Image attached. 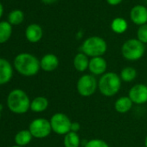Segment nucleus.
Returning <instances> with one entry per match:
<instances>
[{
	"mask_svg": "<svg viewBox=\"0 0 147 147\" xmlns=\"http://www.w3.org/2000/svg\"><path fill=\"white\" fill-rule=\"evenodd\" d=\"M14 67L22 76H33L39 72L41 66L39 60L29 53H21L14 59Z\"/></svg>",
	"mask_w": 147,
	"mask_h": 147,
	"instance_id": "f257e3e1",
	"label": "nucleus"
},
{
	"mask_svg": "<svg viewBox=\"0 0 147 147\" xmlns=\"http://www.w3.org/2000/svg\"><path fill=\"white\" fill-rule=\"evenodd\" d=\"M121 88V79L118 74L107 72L102 75L98 82V89L106 97H112L118 94Z\"/></svg>",
	"mask_w": 147,
	"mask_h": 147,
	"instance_id": "f03ea898",
	"label": "nucleus"
},
{
	"mask_svg": "<svg viewBox=\"0 0 147 147\" xmlns=\"http://www.w3.org/2000/svg\"><path fill=\"white\" fill-rule=\"evenodd\" d=\"M30 100L27 94L22 89L12 90L7 97L9 109L17 114H23L30 109Z\"/></svg>",
	"mask_w": 147,
	"mask_h": 147,
	"instance_id": "7ed1b4c3",
	"label": "nucleus"
},
{
	"mask_svg": "<svg viewBox=\"0 0 147 147\" xmlns=\"http://www.w3.org/2000/svg\"><path fill=\"white\" fill-rule=\"evenodd\" d=\"M107 50L106 41L100 36H91L87 38L82 45V51L86 55L93 57L102 56Z\"/></svg>",
	"mask_w": 147,
	"mask_h": 147,
	"instance_id": "20e7f679",
	"label": "nucleus"
},
{
	"mask_svg": "<svg viewBox=\"0 0 147 147\" xmlns=\"http://www.w3.org/2000/svg\"><path fill=\"white\" fill-rule=\"evenodd\" d=\"M145 47L138 39H129L124 42L121 48L123 57L128 61H138L141 59L144 54Z\"/></svg>",
	"mask_w": 147,
	"mask_h": 147,
	"instance_id": "39448f33",
	"label": "nucleus"
},
{
	"mask_svg": "<svg viewBox=\"0 0 147 147\" xmlns=\"http://www.w3.org/2000/svg\"><path fill=\"white\" fill-rule=\"evenodd\" d=\"M98 88V82L93 75L82 76L76 84L78 94L82 97H89L93 95Z\"/></svg>",
	"mask_w": 147,
	"mask_h": 147,
	"instance_id": "423d86ee",
	"label": "nucleus"
},
{
	"mask_svg": "<svg viewBox=\"0 0 147 147\" xmlns=\"http://www.w3.org/2000/svg\"><path fill=\"white\" fill-rule=\"evenodd\" d=\"M50 125L52 131L58 135H66L69 131H71L72 122L70 119L62 113H55L50 120Z\"/></svg>",
	"mask_w": 147,
	"mask_h": 147,
	"instance_id": "0eeeda50",
	"label": "nucleus"
},
{
	"mask_svg": "<svg viewBox=\"0 0 147 147\" xmlns=\"http://www.w3.org/2000/svg\"><path fill=\"white\" fill-rule=\"evenodd\" d=\"M29 131L34 138H44L51 133L52 128L49 120L43 118H39L34 119L30 124Z\"/></svg>",
	"mask_w": 147,
	"mask_h": 147,
	"instance_id": "6e6552de",
	"label": "nucleus"
},
{
	"mask_svg": "<svg viewBox=\"0 0 147 147\" xmlns=\"http://www.w3.org/2000/svg\"><path fill=\"white\" fill-rule=\"evenodd\" d=\"M128 97L133 104H145L147 102V86L142 83L134 85L129 90Z\"/></svg>",
	"mask_w": 147,
	"mask_h": 147,
	"instance_id": "1a4fd4ad",
	"label": "nucleus"
},
{
	"mask_svg": "<svg viewBox=\"0 0 147 147\" xmlns=\"http://www.w3.org/2000/svg\"><path fill=\"white\" fill-rule=\"evenodd\" d=\"M107 67V61L102 56L93 57L89 60L88 70L93 76H102Z\"/></svg>",
	"mask_w": 147,
	"mask_h": 147,
	"instance_id": "9d476101",
	"label": "nucleus"
},
{
	"mask_svg": "<svg viewBox=\"0 0 147 147\" xmlns=\"http://www.w3.org/2000/svg\"><path fill=\"white\" fill-rule=\"evenodd\" d=\"M130 18L137 25L147 24V8L144 5H135L130 12Z\"/></svg>",
	"mask_w": 147,
	"mask_h": 147,
	"instance_id": "9b49d317",
	"label": "nucleus"
},
{
	"mask_svg": "<svg viewBox=\"0 0 147 147\" xmlns=\"http://www.w3.org/2000/svg\"><path fill=\"white\" fill-rule=\"evenodd\" d=\"M13 75L11 64L4 58H0V85L8 83Z\"/></svg>",
	"mask_w": 147,
	"mask_h": 147,
	"instance_id": "f8f14e48",
	"label": "nucleus"
},
{
	"mask_svg": "<svg viewBox=\"0 0 147 147\" xmlns=\"http://www.w3.org/2000/svg\"><path fill=\"white\" fill-rule=\"evenodd\" d=\"M40 66L45 72H53L59 66V59L54 54H47L41 59Z\"/></svg>",
	"mask_w": 147,
	"mask_h": 147,
	"instance_id": "ddd939ff",
	"label": "nucleus"
},
{
	"mask_svg": "<svg viewBox=\"0 0 147 147\" xmlns=\"http://www.w3.org/2000/svg\"><path fill=\"white\" fill-rule=\"evenodd\" d=\"M25 36L27 40L30 42H37L42 37V29L40 25L36 24H30L25 30Z\"/></svg>",
	"mask_w": 147,
	"mask_h": 147,
	"instance_id": "4468645a",
	"label": "nucleus"
},
{
	"mask_svg": "<svg viewBox=\"0 0 147 147\" xmlns=\"http://www.w3.org/2000/svg\"><path fill=\"white\" fill-rule=\"evenodd\" d=\"M133 103L128 96L119 98L114 103V108L119 113H126L132 108Z\"/></svg>",
	"mask_w": 147,
	"mask_h": 147,
	"instance_id": "2eb2a0df",
	"label": "nucleus"
},
{
	"mask_svg": "<svg viewBox=\"0 0 147 147\" xmlns=\"http://www.w3.org/2000/svg\"><path fill=\"white\" fill-rule=\"evenodd\" d=\"M74 67L79 72H84L87 69H88L89 65V59L88 56L86 55L84 53H78L75 58H74L73 61Z\"/></svg>",
	"mask_w": 147,
	"mask_h": 147,
	"instance_id": "dca6fc26",
	"label": "nucleus"
},
{
	"mask_svg": "<svg viewBox=\"0 0 147 147\" xmlns=\"http://www.w3.org/2000/svg\"><path fill=\"white\" fill-rule=\"evenodd\" d=\"M49 107V100L43 96L36 97L30 102V110L35 113H42Z\"/></svg>",
	"mask_w": 147,
	"mask_h": 147,
	"instance_id": "f3484780",
	"label": "nucleus"
},
{
	"mask_svg": "<svg viewBox=\"0 0 147 147\" xmlns=\"http://www.w3.org/2000/svg\"><path fill=\"white\" fill-rule=\"evenodd\" d=\"M12 33V27L9 22H0V44L6 42Z\"/></svg>",
	"mask_w": 147,
	"mask_h": 147,
	"instance_id": "a211bd4d",
	"label": "nucleus"
},
{
	"mask_svg": "<svg viewBox=\"0 0 147 147\" xmlns=\"http://www.w3.org/2000/svg\"><path fill=\"white\" fill-rule=\"evenodd\" d=\"M80 144L81 139L77 132L69 131L64 136L63 144L65 147H79Z\"/></svg>",
	"mask_w": 147,
	"mask_h": 147,
	"instance_id": "6ab92c4d",
	"label": "nucleus"
},
{
	"mask_svg": "<svg viewBox=\"0 0 147 147\" xmlns=\"http://www.w3.org/2000/svg\"><path fill=\"white\" fill-rule=\"evenodd\" d=\"M32 138H33V136L31 135V133L29 130H22L16 134L15 142H16L17 145L23 147V146L30 144Z\"/></svg>",
	"mask_w": 147,
	"mask_h": 147,
	"instance_id": "aec40b11",
	"label": "nucleus"
},
{
	"mask_svg": "<svg viewBox=\"0 0 147 147\" xmlns=\"http://www.w3.org/2000/svg\"><path fill=\"white\" fill-rule=\"evenodd\" d=\"M127 22L122 18H116L113 20L111 24L112 30L117 34H122L127 30Z\"/></svg>",
	"mask_w": 147,
	"mask_h": 147,
	"instance_id": "412c9836",
	"label": "nucleus"
},
{
	"mask_svg": "<svg viewBox=\"0 0 147 147\" xmlns=\"http://www.w3.org/2000/svg\"><path fill=\"white\" fill-rule=\"evenodd\" d=\"M120 79L125 82H131L137 77V70L132 67H125L120 72Z\"/></svg>",
	"mask_w": 147,
	"mask_h": 147,
	"instance_id": "4be33fe9",
	"label": "nucleus"
},
{
	"mask_svg": "<svg viewBox=\"0 0 147 147\" xmlns=\"http://www.w3.org/2000/svg\"><path fill=\"white\" fill-rule=\"evenodd\" d=\"M24 18V14L21 10H13L9 13L8 22L11 25H18L20 24Z\"/></svg>",
	"mask_w": 147,
	"mask_h": 147,
	"instance_id": "5701e85b",
	"label": "nucleus"
},
{
	"mask_svg": "<svg viewBox=\"0 0 147 147\" xmlns=\"http://www.w3.org/2000/svg\"><path fill=\"white\" fill-rule=\"evenodd\" d=\"M137 39L142 43H147V24L139 26L137 30Z\"/></svg>",
	"mask_w": 147,
	"mask_h": 147,
	"instance_id": "b1692460",
	"label": "nucleus"
},
{
	"mask_svg": "<svg viewBox=\"0 0 147 147\" xmlns=\"http://www.w3.org/2000/svg\"><path fill=\"white\" fill-rule=\"evenodd\" d=\"M84 147H109L108 144L102 139L94 138L88 141Z\"/></svg>",
	"mask_w": 147,
	"mask_h": 147,
	"instance_id": "393cba45",
	"label": "nucleus"
},
{
	"mask_svg": "<svg viewBox=\"0 0 147 147\" xmlns=\"http://www.w3.org/2000/svg\"><path fill=\"white\" fill-rule=\"evenodd\" d=\"M81 126H80V124L77 123V122H72V125H71V131H74V132H77L79 130H80Z\"/></svg>",
	"mask_w": 147,
	"mask_h": 147,
	"instance_id": "a878e982",
	"label": "nucleus"
},
{
	"mask_svg": "<svg viewBox=\"0 0 147 147\" xmlns=\"http://www.w3.org/2000/svg\"><path fill=\"white\" fill-rule=\"evenodd\" d=\"M107 2L110 5H113V6H116L118 5H119L122 0H107Z\"/></svg>",
	"mask_w": 147,
	"mask_h": 147,
	"instance_id": "bb28decb",
	"label": "nucleus"
},
{
	"mask_svg": "<svg viewBox=\"0 0 147 147\" xmlns=\"http://www.w3.org/2000/svg\"><path fill=\"white\" fill-rule=\"evenodd\" d=\"M56 1H57V0H42V2L46 4V5H51V4H53V3H55Z\"/></svg>",
	"mask_w": 147,
	"mask_h": 147,
	"instance_id": "cd10ccee",
	"label": "nucleus"
},
{
	"mask_svg": "<svg viewBox=\"0 0 147 147\" xmlns=\"http://www.w3.org/2000/svg\"><path fill=\"white\" fill-rule=\"evenodd\" d=\"M3 12H4V7H3V5L0 3V18L3 16Z\"/></svg>",
	"mask_w": 147,
	"mask_h": 147,
	"instance_id": "c85d7f7f",
	"label": "nucleus"
},
{
	"mask_svg": "<svg viewBox=\"0 0 147 147\" xmlns=\"http://www.w3.org/2000/svg\"><path fill=\"white\" fill-rule=\"evenodd\" d=\"M144 146L147 147V136H146V138H145V139H144Z\"/></svg>",
	"mask_w": 147,
	"mask_h": 147,
	"instance_id": "c756f323",
	"label": "nucleus"
},
{
	"mask_svg": "<svg viewBox=\"0 0 147 147\" xmlns=\"http://www.w3.org/2000/svg\"><path fill=\"white\" fill-rule=\"evenodd\" d=\"M2 109H3V106L2 104H0V111H2Z\"/></svg>",
	"mask_w": 147,
	"mask_h": 147,
	"instance_id": "7c9ffc66",
	"label": "nucleus"
},
{
	"mask_svg": "<svg viewBox=\"0 0 147 147\" xmlns=\"http://www.w3.org/2000/svg\"><path fill=\"white\" fill-rule=\"evenodd\" d=\"M11 147H22V146H19V145H14V146H11Z\"/></svg>",
	"mask_w": 147,
	"mask_h": 147,
	"instance_id": "2f4dec72",
	"label": "nucleus"
},
{
	"mask_svg": "<svg viewBox=\"0 0 147 147\" xmlns=\"http://www.w3.org/2000/svg\"><path fill=\"white\" fill-rule=\"evenodd\" d=\"M0 118H1V111H0Z\"/></svg>",
	"mask_w": 147,
	"mask_h": 147,
	"instance_id": "473e14b6",
	"label": "nucleus"
}]
</instances>
